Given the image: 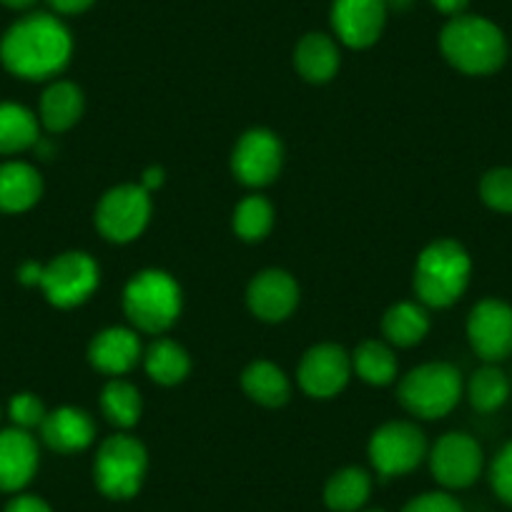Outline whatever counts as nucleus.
<instances>
[{"instance_id": "obj_1", "label": "nucleus", "mask_w": 512, "mask_h": 512, "mask_svg": "<svg viewBox=\"0 0 512 512\" xmlns=\"http://www.w3.org/2000/svg\"><path fill=\"white\" fill-rule=\"evenodd\" d=\"M73 38L66 23L51 13H28L0 38V61L13 76L46 81L68 66Z\"/></svg>"}, {"instance_id": "obj_2", "label": "nucleus", "mask_w": 512, "mask_h": 512, "mask_svg": "<svg viewBox=\"0 0 512 512\" xmlns=\"http://www.w3.org/2000/svg\"><path fill=\"white\" fill-rule=\"evenodd\" d=\"M442 56L467 76H490L507 61L505 33L482 16L462 13L447 21L440 33Z\"/></svg>"}, {"instance_id": "obj_3", "label": "nucleus", "mask_w": 512, "mask_h": 512, "mask_svg": "<svg viewBox=\"0 0 512 512\" xmlns=\"http://www.w3.org/2000/svg\"><path fill=\"white\" fill-rule=\"evenodd\" d=\"M470 274L472 262L465 246L455 239H437L417 256L415 294L427 307H452L465 294Z\"/></svg>"}, {"instance_id": "obj_4", "label": "nucleus", "mask_w": 512, "mask_h": 512, "mask_svg": "<svg viewBox=\"0 0 512 512\" xmlns=\"http://www.w3.org/2000/svg\"><path fill=\"white\" fill-rule=\"evenodd\" d=\"M123 312L141 332H166L181 314L179 282L161 269L134 274L123 289Z\"/></svg>"}, {"instance_id": "obj_5", "label": "nucleus", "mask_w": 512, "mask_h": 512, "mask_svg": "<svg viewBox=\"0 0 512 512\" xmlns=\"http://www.w3.org/2000/svg\"><path fill=\"white\" fill-rule=\"evenodd\" d=\"M400 405L422 420H440L450 415L462 397V377L452 364L427 362L402 377Z\"/></svg>"}, {"instance_id": "obj_6", "label": "nucleus", "mask_w": 512, "mask_h": 512, "mask_svg": "<svg viewBox=\"0 0 512 512\" xmlns=\"http://www.w3.org/2000/svg\"><path fill=\"white\" fill-rule=\"evenodd\" d=\"M149 467L144 442L131 435H113L101 442L96 462H93V477L98 490L111 500H128L141 490Z\"/></svg>"}, {"instance_id": "obj_7", "label": "nucleus", "mask_w": 512, "mask_h": 512, "mask_svg": "<svg viewBox=\"0 0 512 512\" xmlns=\"http://www.w3.org/2000/svg\"><path fill=\"white\" fill-rule=\"evenodd\" d=\"M151 216V196L141 184H121L108 189L96 206V226L103 239L128 244L144 234Z\"/></svg>"}, {"instance_id": "obj_8", "label": "nucleus", "mask_w": 512, "mask_h": 512, "mask_svg": "<svg viewBox=\"0 0 512 512\" xmlns=\"http://www.w3.org/2000/svg\"><path fill=\"white\" fill-rule=\"evenodd\" d=\"M427 455V440L412 422L395 420L369 437V462L382 477H400L415 470Z\"/></svg>"}, {"instance_id": "obj_9", "label": "nucleus", "mask_w": 512, "mask_h": 512, "mask_svg": "<svg viewBox=\"0 0 512 512\" xmlns=\"http://www.w3.org/2000/svg\"><path fill=\"white\" fill-rule=\"evenodd\" d=\"M98 264L86 251H66L43 267L41 289L53 307L71 309L86 302L98 287Z\"/></svg>"}, {"instance_id": "obj_10", "label": "nucleus", "mask_w": 512, "mask_h": 512, "mask_svg": "<svg viewBox=\"0 0 512 512\" xmlns=\"http://www.w3.org/2000/svg\"><path fill=\"white\" fill-rule=\"evenodd\" d=\"M284 164V146L269 128H249L231 151V171L236 181L262 189L277 181Z\"/></svg>"}, {"instance_id": "obj_11", "label": "nucleus", "mask_w": 512, "mask_h": 512, "mask_svg": "<svg viewBox=\"0 0 512 512\" xmlns=\"http://www.w3.org/2000/svg\"><path fill=\"white\" fill-rule=\"evenodd\" d=\"M430 470L442 487H470L482 472V447L465 432H447L430 450Z\"/></svg>"}, {"instance_id": "obj_12", "label": "nucleus", "mask_w": 512, "mask_h": 512, "mask_svg": "<svg viewBox=\"0 0 512 512\" xmlns=\"http://www.w3.org/2000/svg\"><path fill=\"white\" fill-rule=\"evenodd\" d=\"M467 339L477 357L502 362L512 354V307L502 299H482L467 319Z\"/></svg>"}, {"instance_id": "obj_13", "label": "nucleus", "mask_w": 512, "mask_h": 512, "mask_svg": "<svg viewBox=\"0 0 512 512\" xmlns=\"http://www.w3.org/2000/svg\"><path fill=\"white\" fill-rule=\"evenodd\" d=\"M387 11V0H332L329 21L339 43L362 51L379 41L387 23Z\"/></svg>"}, {"instance_id": "obj_14", "label": "nucleus", "mask_w": 512, "mask_h": 512, "mask_svg": "<svg viewBox=\"0 0 512 512\" xmlns=\"http://www.w3.org/2000/svg\"><path fill=\"white\" fill-rule=\"evenodd\" d=\"M352 374V357L337 344H317L299 362V387L309 397L329 400L347 387Z\"/></svg>"}, {"instance_id": "obj_15", "label": "nucleus", "mask_w": 512, "mask_h": 512, "mask_svg": "<svg viewBox=\"0 0 512 512\" xmlns=\"http://www.w3.org/2000/svg\"><path fill=\"white\" fill-rule=\"evenodd\" d=\"M246 304L262 322H284L299 304V284L284 269H264L246 289Z\"/></svg>"}, {"instance_id": "obj_16", "label": "nucleus", "mask_w": 512, "mask_h": 512, "mask_svg": "<svg viewBox=\"0 0 512 512\" xmlns=\"http://www.w3.org/2000/svg\"><path fill=\"white\" fill-rule=\"evenodd\" d=\"M38 470V445L28 430L11 427L0 432V492H18Z\"/></svg>"}, {"instance_id": "obj_17", "label": "nucleus", "mask_w": 512, "mask_h": 512, "mask_svg": "<svg viewBox=\"0 0 512 512\" xmlns=\"http://www.w3.org/2000/svg\"><path fill=\"white\" fill-rule=\"evenodd\" d=\"M141 342L136 337L134 329L126 327H108L98 332L88 344V362L103 374L111 377H121V374L131 372L139 364Z\"/></svg>"}, {"instance_id": "obj_18", "label": "nucleus", "mask_w": 512, "mask_h": 512, "mask_svg": "<svg viewBox=\"0 0 512 512\" xmlns=\"http://www.w3.org/2000/svg\"><path fill=\"white\" fill-rule=\"evenodd\" d=\"M41 435L51 450L61 452V455H73L91 445L96 437V425L81 407H58L46 415Z\"/></svg>"}, {"instance_id": "obj_19", "label": "nucleus", "mask_w": 512, "mask_h": 512, "mask_svg": "<svg viewBox=\"0 0 512 512\" xmlns=\"http://www.w3.org/2000/svg\"><path fill=\"white\" fill-rule=\"evenodd\" d=\"M43 194V179L26 161L0 164V211L21 214L33 209Z\"/></svg>"}, {"instance_id": "obj_20", "label": "nucleus", "mask_w": 512, "mask_h": 512, "mask_svg": "<svg viewBox=\"0 0 512 512\" xmlns=\"http://www.w3.org/2000/svg\"><path fill=\"white\" fill-rule=\"evenodd\" d=\"M339 46L327 33H307L294 48V68L309 83H327L337 76Z\"/></svg>"}, {"instance_id": "obj_21", "label": "nucleus", "mask_w": 512, "mask_h": 512, "mask_svg": "<svg viewBox=\"0 0 512 512\" xmlns=\"http://www.w3.org/2000/svg\"><path fill=\"white\" fill-rule=\"evenodd\" d=\"M241 387L246 397L262 407H282L289 402L292 384L289 377L269 359H256L241 374Z\"/></svg>"}, {"instance_id": "obj_22", "label": "nucleus", "mask_w": 512, "mask_h": 512, "mask_svg": "<svg viewBox=\"0 0 512 512\" xmlns=\"http://www.w3.org/2000/svg\"><path fill=\"white\" fill-rule=\"evenodd\" d=\"M83 116V93L76 83L56 81L41 96V123L51 134H63Z\"/></svg>"}, {"instance_id": "obj_23", "label": "nucleus", "mask_w": 512, "mask_h": 512, "mask_svg": "<svg viewBox=\"0 0 512 512\" xmlns=\"http://www.w3.org/2000/svg\"><path fill=\"white\" fill-rule=\"evenodd\" d=\"M382 332L395 347H415L430 332V317L415 302L392 304L382 317Z\"/></svg>"}, {"instance_id": "obj_24", "label": "nucleus", "mask_w": 512, "mask_h": 512, "mask_svg": "<svg viewBox=\"0 0 512 512\" xmlns=\"http://www.w3.org/2000/svg\"><path fill=\"white\" fill-rule=\"evenodd\" d=\"M144 364L149 377L156 384L164 387H174V384L184 382L191 372V357L179 342L174 339H156L149 344L144 354Z\"/></svg>"}, {"instance_id": "obj_25", "label": "nucleus", "mask_w": 512, "mask_h": 512, "mask_svg": "<svg viewBox=\"0 0 512 512\" xmlns=\"http://www.w3.org/2000/svg\"><path fill=\"white\" fill-rule=\"evenodd\" d=\"M41 141L38 118L21 103H0V154L11 156Z\"/></svg>"}, {"instance_id": "obj_26", "label": "nucleus", "mask_w": 512, "mask_h": 512, "mask_svg": "<svg viewBox=\"0 0 512 512\" xmlns=\"http://www.w3.org/2000/svg\"><path fill=\"white\" fill-rule=\"evenodd\" d=\"M372 492V477L362 467H344L329 477L324 502L334 512H357Z\"/></svg>"}, {"instance_id": "obj_27", "label": "nucleus", "mask_w": 512, "mask_h": 512, "mask_svg": "<svg viewBox=\"0 0 512 512\" xmlns=\"http://www.w3.org/2000/svg\"><path fill=\"white\" fill-rule=\"evenodd\" d=\"M352 369L362 382L372 384V387H384V384L395 382L397 357L390 344L379 342V339H367L354 349Z\"/></svg>"}, {"instance_id": "obj_28", "label": "nucleus", "mask_w": 512, "mask_h": 512, "mask_svg": "<svg viewBox=\"0 0 512 512\" xmlns=\"http://www.w3.org/2000/svg\"><path fill=\"white\" fill-rule=\"evenodd\" d=\"M141 410H144V402H141V392L136 390L131 382L113 377L111 382L103 387L101 412L113 427L128 430V427L139 425Z\"/></svg>"}, {"instance_id": "obj_29", "label": "nucleus", "mask_w": 512, "mask_h": 512, "mask_svg": "<svg viewBox=\"0 0 512 512\" xmlns=\"http://www.w3.org/2000/svg\"><path fill=\"white\" fill-rule=\"evenodd\" d=\"M467 397H470V405L475 407L477 412H495L500 410L507 402V397H510V382H507L502 369L487 364V367L477 369L470 377Z\"/></svg>"}, {"instance_id": "obj_30", "label": "nucleus", "mask_w": 512, "mask_h": 512, "mask_svg": "<svg viewBox=\"0 0 512 512\" xmlns=\"http://www.w3.org/2000/svg\"><path fill=\"white\" fill-rule=\"evenodd\" d=\"M234 231L244 241H262L274 226V209L264 196H246L234 209Z\"/></svg>"}, {"instance_id": "obj_31", "label": "nucleus", "mask_w": 512, "mask_h": 512, "mask_svg": "<svg viewBox=\"0 0 512 512\" xmlns=\"http://www.w3.org/2000/svg\"><path fill=\"white\" fill-rule=\"evenodd\" d=\"M480 199L500 214H512V169L487 171L480 181Z\"/></svg>"}, {"instance_id": "obj_32", "label": "nucleus", "mask_w": 512, "mask_h": 512, "mask_svg": "<svg viewBox=\"0 0 512 512\" xmlns=\"http://www.w3.org/2000/svg\"><path fill=\"white\" fill-rule=\"evenodd\" d=\"M8 412H11L13 425L21 427V430H31V427H41L43 420H46V405L41 402V397L31 395V392H21L11 400L8 405Z\"/></svg>"}, {"instance_id": "obj_33", "label": "nucleus", "mask_w": 512, "mask_h": 512, "mask_svg": "<svg viewBox=\"0 0 512 512\" xmlns=\"http://www.w3.org/2000/svg\"><path fill=\"white\" fill-rule=\"evenodd\" d=\"M490 482L495 495L507 505H512V442H507L492 460Z\"/></svg>"}, {"instance_id": "obj_34", "label": "nucleus", "mask_w": 512, "mask_h": 512, "mask_svg": "<svg viewBox=\"0 0 512 512\" xmlns=\"http://www.w3.org/2000/svg\"><path fill=\"white\" fill-rule=\"evenodd\" d=\"M402 512H462V505L447 492H425L407 502Z\"/></svg>"}, {"instance_id": "obj_35", "label": "nucleus", "mask_w": 512, "mask_h": 512, "mask_svg": "<svg viewBox=\"0 0 512 512\" xmlns=\"http://www.w3.org/2000/svg\"><path fill=\"white\" fill-rule=\"evenodd\" d=\"M3 512H53V510L48 507L46 500H41V497L18 495V497H13L11 502H8L6 510H3Z\"/></svg>"}, {"instance_id": "obj_36", "label": "nucleus", "mask_w": 512, "mask_h": 512, "mask_svg": "<svg viewBox=\"0 0 512 512\" xmlns=\"http://www.w3.org/2000/svg\"><path fill=\"white\" fill-rule=\"evenodd\" d=\"M48 3L61 16H78V13H86L96 0H48Z\"/></svg>"}, {"instance_id": "obj_37", "label": "nucleus", "mask_w": 512, "mask_h": 512, "mask_svg": "<svg viewBox=\"0 0 512 512\" xmlns=\"http://www.w3.org/2000/svg\"><path fill=\"white\" fill-rule=\"evenodd\" d=\"M432 6H435V11H440L442 16H462V13L467 11V6H470V0H430Z\"/></svg>"}, {"instance_id": "obj_38", "label": "nucleus", "mask_w": 512, "mask_h": 512, "mask_svg": "<svg viewBox=\"0 0 512 512\" xmlns=\"http://www.w3.org/2000/svg\"><path fill=\"white\" fill-rule=\"evenodd\" d=\"M41 277H43V267L36 262H26L21 269H18V279H21L23 284H28V287H41Z\"/></svg>"}, {"instance_id": "obj_39", "label": "nucleus", "mask_w": 512, "mask_h": 512, "mask_svg": "<svg viewBox=\"0 0 512 512\" xmlns=\"http://www.w3.org/2000/svg\"><path fill=\"white\" fill-rule=\"evenodd\" d=\"M164 179H166L164 169H161V166H151V169L144 171V179H141V186H144V189L151 194V191H154V189H161Z\"/></svg>"}, {"instance_id": "obj_40", "label": "nucleus", "mask_w": 512, "mask_h": 512, "mask_svg": "<svg viewBox=\"0 0 512 512\" xmlns=\"http://www.w3.org/2000/svg\"><path fill=\"white\" fill-rule=\"evenodd\" d=\"M0 3L11 11H28L31 6H36L38 0H0Z\"/></svg>"}, {"instance_id": "obj_41", "label": "nucleus", "mask_w": 512, "mask_h": 512, "mask_svg": "<svg viewBox=\"0 0 512 512\" xmlns=\"http://www.w3.org/2000/svg\"><path fill=\"white\" fill-rule=\"evenodd\" d=\"M364 512H384V510H364Z\"/></svg>"}]
</instances>
